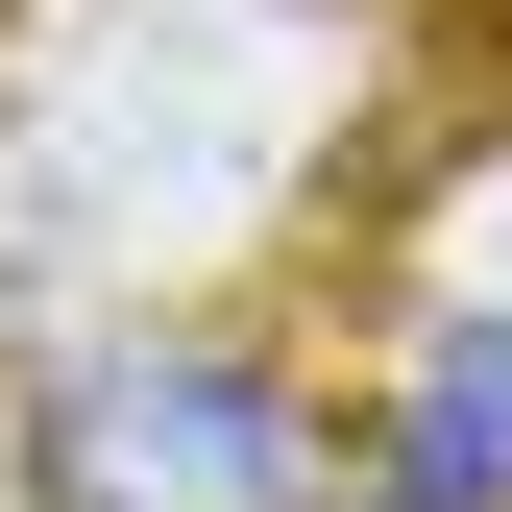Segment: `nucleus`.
<instances>
[{
	"label": "nucleus",
	"mask_w": 512,
	"mask_h": 512,
	"mask_svg": "<svg viewBox=\"0 0 512 512\" xmlns=\"http://www.w3.org/2000/svg\"><path fill=\"white\" fill-rule=\"evenodd\" d=\"M342 512H512V293H439L415 317V391L342 464Z\"/></svg>",
	"instance_id": "nucleus-2"
},
{
	"label": "nucleus",
	"mask_w": 512,
	"mask_h": 512,
	"mask_svg": "<svg viewBox=\"0 0 512 512\" xmlns=\"http://www.w3.org/2000/svg\"><path fill=\"white\" fill-rule=\"evenodd\" d=\"M49 512H342V439H317L269 366H220V342H122L49 391Z\"/></svg>",
	"instance_id": "nucleus-1"
}]
</instances>
